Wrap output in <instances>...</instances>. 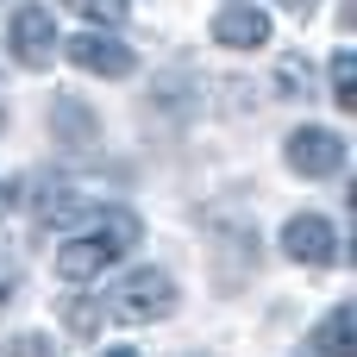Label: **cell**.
Here are the masks:
<instances>
[{"mask_svg": "<svg viewBox=\"0 0 357 357\" xmlns=\"http://www.w3.org/2000/svg\"><path fill=\"white\" fill-rule=\"evenodd\" d=\"M138 245V220L126 213V207H107V213H94V226L82 232V238H69V245H56V276L63 282H94L119 251H132Z\"/></svg>", "mask_w": 357, "mask_h": 357, "instance_id": "cell-1", "label": "cell"}, {"mask_svg": "<svg viewBox=\"0 0 357 357\" xmlns=\"http://www.w3.org/2000/svg\"><path fill=\"white\" fill-rule=\"evenodd\" d=\"M176 307V282L163 276V270H132L113 295H107V314L119 320V326H151V320H163Z\"/></svg>", "mask_w": 357, "mask_h": 357, "instance_id": "cell-2", "label": "cell"}, {"mask_svg": "<svg viewBox=\"0 0 357 357\" xmlns=\"http://www.w3.org/2000/svg\"><path fill=\"white\" fill-rule=\"evenodd\" d=\"M289 169L295 176H339L345 169V138L333 132V126H301V132H289Z\"/></svg>", "mask_w": 357, "mask_h": 357, "instance_id": "cell-3", "label": "cell"}, {"mask_svg": "<svg viewBox=\"0 0 357 357\" xmlns=\"http://www.w3.org/2000/svg\"><path fill=\"white\" fill-rule=\"evenodd\" d=\"M6 44H13V56H19L25 69H44V63H56V44H63V38H56V19H50L44 6H19Z\"/></svg>", "mask_w": 357, "mask_h": 357, "instance_id": "cell-4", "label": "cell"}, {"mask_svg": "<svg viewBox=\"0 0 357 357\" xmlns=\"http://www.w3.org/2000/svg\"><path fill=\"white\" fill-rule=\"evenodd\" d=\"M282 251H289L295 264H307V270H326V264H339V232H333V220H320V213H295V220L282 226Z\"/></svg>", "mask_w": 357, "mask_h": 357, "instance_id": "cell-5", "label": "cell"}, {"mask_svg": "<svg viewBox=\"0 0 357 357\" xmlns=\"http://www.w3.org/2000/svg\"><path fill=\"white\" fill-rule=\"evenodd\" d=\"M63 50H69V63L75 69H88V75H132V44H119V38H107V31H82V38H63Z\"/></svg>", "mask_w": 357, "mask_h": 357, "instance_id": "cell-6", "label": "cell"}, {"mask_svg": "<svg viewBox=\"0 0 357 357\" xmlns=\"http://www.w3.org/2000/svg\"><path fill=\"white\" fill-rule=\"evenodd\" d=\"M213 38H220L226 50H257V44H270V19H264L257 6H226V13L213 19Z\"/></svg>", "mask_w": 357, "mask_h": 357, "instance_id": "cell-7", "label": "cell"}, {"mask_svg": "<svg viewBox=\"0 0 357 357\" xmlns=\"http://www.w3.org/2000/svg\"><path fill=\"white\" fill-rule=\"evenodd\" d=\"M314 351H320V357H351V351H357V314L345 307V301H339V307L320 320V333H314Z\"/></svg>", "mask_w": 357, "mask_h": 357, "instance_id": "cell-8", "label": "cell"}, {"mask_svg": "<svg viewBox=\"0 0 357 357\" xmlns=\"http://www.w3.org/2000/svg\"><path fill=\"white\" fill-rule=\"evenodd\" d=\"M276 82H282V94H289V100H295V94H307V82H314L307 56H301V50H282V56H276Z\"/></svg>", "mask_w": 357, "mask_h": 357, "instance_id": "cell-9", "label": "cell"}, {"mask_svg": "<svg viewBox=\"0 0 357 357\" xmlns=\"http://www.w3.org/2000/svg\"><path fill=\"white\" fill-rule=\"evenodd\" d=\"M50 126H56V132H69V144H88V138H94V119H88V113H82L75 100H56Z\"/></svg>", "mask_w": 357, "mask_h": 357, "instance_id": "cell-10", "label": "cell"}, {"mask_svg": "<svg viewBox=\"0 0 357 357\" xmlns=\"http://www.w3.org/2000/svg\"><path fill=\"white\" fill-rule=\"evenodd\" d=\"M333 100H339L345 113L357 107V63H351V50H339V56H333Z\"/></svg>", "mask_w": 357, "mask_h": 357, "instance_id": "cell-11", "label": "cell"}, {"mask_svg": "<svg viewBox=\"0 0 357 357\" xmlns=\"http://www.w3.org/2000/svg\"><path fill=\"white\" fill-rule=\"evenodd\" d=\"M75 19H88V25H119L126 19V0H63Z\"/></svg>", "mask_w": 357, "mask_h": 357, "instance_id": "cell-12", "label": "cell"}, {"mask_svg": "<svg viewBox=\"0 0 357 357\" xmlns=\"http://www.w3.org/2000/svg\"><path fill=\"white\" fill-rule=\"evenodd\" d=\"M13 295H19V257L0 245V314L13 307Z\"/></svg>", "mask_w": 357, "mask_h": 357, "instance_id": "cell-13", "label": "cell"}, {"mask_svg": "<svg viewBox=\"0 0 357 357\" xmlns=\"http://www.w3.org/2000/svg\"><path fill=\"white\" fill-rule=\"evenodd\" d=\"M6 357H56V345H50V339H38V333H25V339H19Z\"/></svg>", "mask_w": 357, "mask_h": 357, "instance_id": "cell-14", "label": "cell"}, {"mask_svg": "<svg viewBox=\"0 0 357 357\" xmlns=\"http://www.w3.org/2000/svg\"><path fill=\"white\" fill-rule=\"evenodd\" d=\"M69 326H75V333H94V307L75 301V307H69Z\"/></svg>", "mask_w": 357, "mask_h": 357, "instance_id": "cell-15", "label": "cell"}, {"mask_svg": "<svg viewBox=\"0 0 357 357\" xmlns=\"http://www.w3.org/2000/svg\"><path fill=\"white\" fill-rule=\"evenodd\" d=\"M13 207H19V182H6V176H0V213H13Z\"/></svg>", "mask_w": 357, "mask_h": 357, "instance_id": "cell-16", "label": "cell"}, {"mask_svg": "<svg viewBox=\"0 0 357 357\" xmlns=\"http://www.w3.org/2000/svg\"><path fill=\"white\" fill-rule=\"evenodd\" d=\"M276 6H282V13H301V19H307V13H314L320 0H276Z\"/></svg>", "mask_w": 357, "mask_h": 357, "instance_id": "cell-17", "label": "cell"}, {"mask_svg": "<svg viewBox=\"0 0 357 357\" xmlns=\"http://www.w3.org/2000/svg\"><path fill=\"white\" fill-rule=\"evenodd\" d=\"M107 357H138V351H126V345H119V351H107Z\"/></svg>", "mask_w": 357, "mask_h": 357, "instance_id": "cell-18", "label": "cell"}, {"mask_svg": "<svg viewBox=\"0 0 357 357\" xmlns=\"http://www.w3.org/2000/svg\"><path fill=\"white\" fill-rule=\"evenodd\" d=\"M0 132H6V100H0Z\"/></svg>", "mask_w": 357, "mask_h": 357, "instance_id": "cell-19", "label": "cell"}]
</instances>
